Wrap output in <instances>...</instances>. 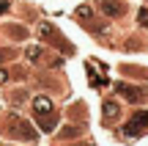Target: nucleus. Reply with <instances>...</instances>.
<instances>
[{
  "label": "nucleus",
  "mask_w": 148,
  "mask_h": 146,
  "mask_svg": "<svg viewBox=\"0 0 148 146\" xmlns=\"http://www.w3.org/2000/svg\"><path fill=\"white\" fill-rule=\"evenodd\" d=\"M115 91L121 94L126 102H143V88H134V86H126V83H118Z\"/></svg>",
  "instance_id": "4"
},
{
  "label": "nucleus",
  "mask_w": 148,
  "mask_h": 146,
  "mask_svg": "<svg viewBox=\"0 0 148 146\" xmlns=\"http://www.w3.org/2000/svg\"><path fill=\"white\" fill-rule=\"evenodd\" d=\"M8 11V0H0V14H5Z\"/></svg>",
  "instance_id": "9"
},
{
  "label": "nucleus",
  "mask_w": 148,
  "mask_h": 146,
  "mask_svg": "<svg viewBox=\"0 0 148 146\" xmlns=\"http://www.w3.org/2000/svg\"><path fill=\"white\" fill-rule=\"evenodd\" d=\"M33 113H36V119L41 121V130L49 132L55 130V105L49 97H44V94H38V97H33Z\"/></svg>",
  "instance_id": "1"
},
{
  "label": "nucleus",
  "mask_w": 148,
  "mask_h": 146,
  "mask_svg": "<svg viewBox=\"0 0 148 146\" xmlns=\"http://www.w3.org/2000/svg\"><path fill=\"white\" fill-rule=\"evenodd\" d=\"M145 130H148V110L145 113H134L132 119H129V124L123 127V135L134 138V135H140V132H145Z\"/></svg>",
  "instance_id": "2"
},
{
  "label": "nucleus",
  "mask_w": 148,
  "mask_h": 146,
  "mask_svg": "<svg viewBox=\"0 0 148 146\" xmlns=\"http://www.w3.org/2000/svg\"><path fill=\"white\" fill-rule=\"evenodd\" d=\"M101 113H104V119H110V121H112V119H118V113H121V105L110 99V102L101 105Z\"/></svg>",
  "instance_id": "5"
},
{
  "label": "nucleus",
  "mask_w": 148,
  "mask_h": 146,
  "mask_svg": "<svg viewBox=\"0 0 148 146\" xmlns=\"http://www.w3.org/2000/svg\"><path fill=\"white\" fill-rule=\"evenodd\" d=\"M5 80H8V75H5V72H3V69H0V86H3V83H5Z\"/></svg>",
  "instance_id": "10"
},
{
  "label": "nucleus",
  "mask_w": 148,
  "mask_h": 146,
  "mask_svg": "<svg viewBox=\"0 0 148 146\" xmlns=\"http://www.w3.org/2000/svg\"><path fill=\"white\" fill-rule=\"evenodd\" d=\"M11 36L14 39H25V30H22V28H11Z\"/></svg>",
  "instance_id": "8"
},
{
  "label": "nucleus",
  "mask_w": 148,
  "mask_h": 146,
  "mask_svg": "<svg viewBox=\"0 0 148 146\" xmlns=\"http://www.w3.org/2000/svg\"><path fill=\"white\" fill-rule=\"evenodd\" d=\"M96 6L107 17H123L126 14V3H121V0H96Z\"/></svg>",
  "instance_id": "3"
},
{
  "label": "nucleus",
  "mask_w": 148,
  "mask_h": 146,
  "mask_svg": "<svg viewBox=\"0 0 148 146\" xmlns=\"http://www.w3.org/2000/svg\"><path fill=\"white\" fill-rule=\"evenodd\" d=\"M41 55H44V47H27V58L36 64V61H41Z\"/></svg>",
  "instance_id": "6"
},
{
  "label": "nucleus",
  "mask_w": 148,
  "mask_h": 146,
  "mask_svg": "<svg viewBox=\"0 0 148 146\" xmlns=\"http://www.w3.org/2000/svg\"><path fill=\"white\" fill-rule=\"evenodd\" d=\"M137 19H140V25L148 28V8H140V17H137Z\"/></svg>",
  "instance_id": "7"
}]
</instances>
